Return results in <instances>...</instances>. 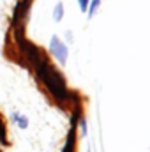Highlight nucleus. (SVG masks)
<instances>
[{
	"instance_id": "1",
	"label": "nucleus",
	"mask_w": 150,
	"mask_h": 152,
	"mask_svg": "<svg viewBox=\"0 0 150 152\" xmlns=\"http://www.w3.org/2000/svg\"><path fill=\"white\" fill-rule=\"evenodd\" d=\"M36 69H37L39 78L44 81V85L50 88V92H51L57 99L66 101V99L69 97V92H67V88H66V83H64L62 76L58 75V73H57V71H55V69H53L44 58L36 66Z\"/></svg>"
},
{
	"instance_id": "2",
	"label": "nucleus",
	"mask_w": 150,
	"mask_h": 152,
	"mask_svg": "<svg viewBox=\"0 0 150 152\" xmlns=\"http://www.w3.org/2000/svg\"><path fill=\"white\" fill-rule=\"evenodd\" d=\"M50 51H51V55H53L62 66L67 62V46L57 37V36H53L51 41H50Z\"/></svg>"
},
{
	"instance_id": "3",
	"label": "nucleus",
	"mask_w": 150,
	"mask_h": 152,
	"mask_svg": "<svg viewBox=\"0 0 150 152\" xmlns=\"http://www.w3.org/2000/svg\"><path fill=\"white\" fill-rule=\"evenodd\" d=\"M62 16H64V4H62V2H58V4L55 5L53 18H55V21H60V20H62Z\"/></svg>"
},
{
	"instance_id": "4",
	"label": "nucleus",
	"mask_w": 150,
	"mask_h": 152,
	"mask_svg": "<svg viewBox=\"0 0 150 152\" xmlns=\"http://www.w3.org/2000/svg\"><path fill=\"white\" fill-rule=\"evenodd\" d=\"M73 145H74V126H73V129H71V133H69L67 143H66V147H64L62 152H73Z\"/></svg>"
},
{
	"instance_id": "5",
	"label": "nucleus",
	"mask_w": 150,
	"mask_h": 152,
	"mask_svg": "<svg viewBox=\"0 0 150 152\" xmlns=\"http://www.w3.org/2000/svg\"><path fill=\"white\" fill-rule=\"evenodd\" d=\"M99 4H101V0H92V2L88 4V9H87V11H88V16H90V18L95 14V11H97Z\"/></svg>"
},
{
	"instance_id": "6",
	"label": "nucleus",
	"mask_w": 150,
	"mask_h": 152,
	"mask_svg": "<svg viewBox=\"0 0 150 152\" xmlns=\"http://www.w3.org/2000/svg\"><path fill=\"white\" fill-rule=\"evenodd\" d=\"M14 118L18 120V126H20V127H27V118H25V117H20V115H14Z\"/></svg>"
},
{
	"instance_id": "7",
	"label": "nucleus",
	"mask_w": 150,
	"mask_h": 152,
	"mask_svg": "<svg viewBox=\"0 0 150 152\" xmlns=\"http://www.w3.org/2000/svg\"><path fill=\"white\" fill-rule=\"evenodd\" d=\"M88 4H90V0H79V9L85 12V11L88 9Z\"/></svg>"
},
{
	"instance_id": "8",
	"label": "nucleus",
	"mask_w": 150,
	"mask_h": 152,
	"mask_svg": "<svg viewBox=\"0 0 150 152\" xmlns=\"http://www.w3.org/2000/svg\"><path fill=\"white\" fill-rule=\"evenodd\" d=\"M81 131H83V134L87 133V124H85V120H81Z\"/></svg>"
}]
</instances>
